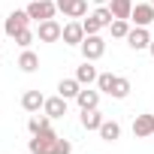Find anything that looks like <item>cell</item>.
<instances>
[{
    "mask_svg": "<svg viewBox=\"0 0 154 154\" xmlns=\"http://www.w3.org/2000/svg\"><path fill=\"white\" fill-rule=\"evenodd\" d=\"M82 57L85 60H100L103 54H106V39L100 36V33H91V36H85L82 39Z\"/></svg>",
    "mask_w": 154,
    "mask_h": 154,
    "instance_id": "7a4b0ae2",
    "label": "cell"
},
{
    "mask_svg": "<svg viewBox=\"0 0 154 154\" xmlns=\"http://www.w3.org/2000/svg\"><path fill=\"white\" fill-rule=\"evenodd\" d=\"M109 30H112V36L127 39V33H130V21H127V18H115V21L109 24Z\"/></svg>",
    "mask_w": 154,
    "mask_h": 154,
    "instance_id": "7402d4cb",
    "label": "cell"
},
{
    "mask_svg": "<svg viewBox=\"0 0 154 154\" xmlns=\"http://www.w3.org/2000/svg\"><path fill=\"white\" fill-rule=\"evenodd\" d=\"M112 85H115V75H112V72H100V75H97V91L112 94Z\"/></svg>",
    "mask_w": 154,
    "mask_h": 154,
    "instance_id": "d4e9b609",
    "label": "cell"
},
{
    "mask_svg": "<svg viewBox=\"0 0 154 154\" xmlns=\"http://www.w3.org/2000/svg\"><path fill=\"white\" fill-rule=\"evenodd\" d=\"M54 3L66 18H82L88 12V0H54Z\"/></svg>",
    "mask_w": 154,
    "mask_h": 154,
    "instance_id": "ba28073f",
    "label": "cell"
},
{
    "mask_svg": "<svg viewBox=\"0 0 154 154\" xmlns=\"http://www.w3.org/2000/svg\"><path fill=\"white\" fill-rule=\"evenodd\" d=\"M69 151H72L69 139H57V154H69Z\"/></svg>",
    "mask_w": 154,
    "mask_h": 154,
    "instance_id": "4316f807",
    "label": "cell"
},
{
    "mask_svg": "<svg viewBox=\"0 0 154 154\" xmlns=\"http://www.w3.org/2000/svg\"><path fill=\"white\" fill-rule=\"evenodd\" d=\"M85 36H88V33H85L82 21H79V18H72V21H66V24H63V36H60V39H63L66 45H82V39H85Z\"/></svg>",
    "mask_w": 154,
    "mask_h": 154,
    "instance_id": "52a82bcc",
    "label": "cell"
},
{
    "mask_svg": "<svg viewBox=\"0 0 154 154\" xmlns=\"http://www.w3.org/2000/svg\"><path fill=\"white\" fill-rule=\"evenodd\" d=\"M91 15H94V18H97V21H100L103 27H109V24L115 21V15H112V9H109V6H97V9L91 12Z\"/></svg>",
    "mask_w": 154,
    "mask_h": 154,
    "instance_id": "cb8c5ba5",
    "label": "cell"
},
{
    "mask_svg": "<svg viewBox=\"0 0 154 154\" xmlns=\"http://www.w3.org/2000/svg\"><path fill=\"white\" fill-rule=\"evenodd\" d=\"M57 133L48 127V130H42V133H36L30 142H27V151L30 154H57Z\"/></svg>",
    "mask_w": 154,
    "mask_h": 154,
    "instance_id": "6da1fadb",
    "label": "cell"
},
{
    "mask_svg": "<svg viewBox=\"0 0 154 154\" xmlns=\"http://www.w3.org/2000/svg\"><path fill=\"white\" fill-rule=\"evenodd\" d=\"M97 133H100L103 142H118V139H121V124H118V121H103V127H100Z\"/></svg>",
    "mask_w": 154,
    "mask_h": 154,
    "instance_id": "ac0fdd59",
    "label": "cell"
},
{
    "mask_svg": "<svg viewBox=\"0 0 154 154\" xmlns=\"http://www.w3.org/2000/svg\"><path fill=\"white\" fill-rule=\"evenodd\" d=\"M130 21H133V27H148L154 21V3H133Z\"/></svg>",
    "mask_w": 154,
    "mask_h": 154,
    "instance_id": "8992f818",
    "label": "cell"
},
{
    "mask_svg": "<svg viewBox=\"0 0 154 154\" xmlns=\"http://www.w3.org/2000/svg\"><path fill=\"white\" fill-rule=\"evenodd\" d=\"M79 91H82V82H79V79H60V82H57V94H60L63 100H75Z\"/></svg>",
    "mask_w": 154,
    "mask_h": 154,
    "instance_id": "5bb4252c",
    "label": "cell"
},
{
    "mask_svg": "<svg viewBox=\"0 0 154 154\" xmlns=\"http://www.w3.org/2000/svg\"><path fill=\"white\" fill-rule=\"evenodd\" d=\"M12 39H15V45H21V48H30V42L36 39V30H30V27H24V30H18V33H15Z\"/></svg>",
    "mask_w": 154,
    "mask_h": 154,
    "instance_id": "603a6c76",
    "label": "cell"
},
{
    "mask_svg": "<svg viewBox=\"0 0 154 154\" xmlns=\"http://www.w3.org/2000/svg\"><path fill=\"white\" fill-rule=\"evenodd\" d=\"M130 79H124V75H115V85H112V94L109 97H115V100H124L127 94H130Z\"/></svg>",
    "mask_w": 154,
    "mask_h": 154,
    "instance_id": "ffe728a7",
    "label": "cell"
},
{
    "mask_svg": "<svg viewBox=\"0 0 154 154\" xmlns=\"http://www.w3.org/2000/svg\"><path fill=\"white\" fill-rule=\"evenodd\" d=\"M127 45H130L133 51L148 48V45H151V33H148V27H130V33H127Z\"/></svg>",
    "mask_w": 154,
    "mask_h": 154,
    "instance_id": "9c48e42d",
    "label": "cell"
},
{
    "mask_svg": "<svg viewBox=\"0 0 154 154\" xmlns=\"http://www.w3.org/2000/svg\"><path fill=\"white\" fill-rule=\"evenodd\" d=\"M27 15H30V21H48L57 15V3L54 0H33L27 6Z\"/></svg>",
    "mask_w": 154,
    "mask_h": 154,
    "instance_id": "3957f363",
    "label": "cell"
},
{
    "mask_svg": "<svg viewBox=\"0 0 154 154\" xmlns=\"http://www.w3.org/2000/svg\"><path fill=\"white\" fill-rule=\"evenodd\" d=\"M27 130H30V136H36V133H42V130H48V115H30V121H27Z\"/></svg>",
    "mask_w": 154,
    "mask_h": 154,
    "instance_id": "44dd1931",
    "label": "cell"
},
{
    "mask_svg": "<svg viewBox=\"0 0 154 154\" xmlns=\"http://www.w3.org/2000/svg\"><path fill=\"white\" fill-rule=\"evenodd\" d=\"M103 121H106V118L100 115V109H85V112H82V127H85V130H100Z\"/></svg>",
    "mask_w": 154,
    "mask_h": 154,
    "instance_id": "e0dca14e",
    "label": "cell"
},
{
    "mask_svg": "<svg viewBox=\"0 0 154 154\" xmlns=\"http://www.w3.org/2000/svg\"><path fill=\"white\" fill-rule=\"evenodd\" d=\"M148 51H151V57H154V39H151V45H148Z\"/></svg>",
    "mask_w": 154,
    "mask_h": 154,
    "instance_id": "83f0119b",
    "label": "cell"
},
{
    "mask_svg": "<svg viewBox=\"0 0 154 154\" xmlns=\"http://www.w3.org/2000/svg\"><path fill=\"white\" fill-rule=\"evenodd\" d=\"M109 9L115 18H127L130 21V12H133V0H109Z\"/></svg>",
    "mask_w": 154,
    "mask_h": 154,
    "instance_id": "d6986e66",
    "label": "cell"
},
{
    "mask_svg": "<svg viewBox=\"0 0 154 154\" xmlns=\"http://www.w3.org/2000/svg\"><path fill=\"white\" fill-rule=\"evenodd\" d=\"M82 27H85V33H88V36H91V33H100V30H103V24H100V21H97L94 15H88V18L82 21Z\"/></svg>",
    "mask_w": 154,
    "mask_h": 154,
    "instance_id": "484cf974",
    "label": "cell"
},
{
    "mask_svg": "<svg viewBox=\"0 0 154 154\" xmlns=\"http://www.w3.org/2000/svg\"><path fill=\"white\" fill-rule=\"evenodd\" d=\"M97 75H100V72H97L94 60H85L79 69H75V79H79L82 85H94V82H97Z\"/></svg>",
    "mask_w": 154,
    "mask_h": 154,
    "instance_id": "9a60e30c",
    "label": "cell"
},
{
    "mask_svg": "<svg viewBox=\"0 0 154 154\" xmlns=\"http://www.w3.org/2000/svg\"><path fill=\"white\" fill-rule=\"evenodd\" d=\"M151 3H154V0H151Z\"/></svg>",
    "mask_w": 154,
    "mask_h": 154,
    "instance_id": "f1b7e54d",
    "label": "cell"
},
{
    "mask_svg": "<svg viewBox=\"0 0 154 154\" xmlns=\"http://www.w3.org/2000/svg\"><path fill=\"white\" fill-rule=\"evenodd\" d=\"M75 103H79V109H100V91H91V88H82L79 97H75Z\"/></svg>",
    "mask_w": 154,
    "mask_h": 154,
    "instance_id": "4fadbf2b",
    "label": "cell"
},
{
    "mask_svg": "<svg viewBox=\"0 0 154 154\" xmlns=\"http://www.w3.org/2000/svg\"><path fill=\"white\" fill-rule=\"evenodd\" d=\"M18 69H21V72H36V69H39V54L30 51V48H24L21 57H18Z\"/></svg>",
    "mask_w": 154,
    "mask_h": 154,
    "instance_id": "2e32d148",
    "label": "cell"
},
{
    "mask_svg": "<svg viewBox=\"0 0 154 154\" xmlns=\"http://www.w3.org/2000/svg\"><path fill=\"white\" fill-rule=\"evenodd\" d=\"M133 136H136V139L154 136V115H136V118H133Z\"/></svg>",
    "mask_w": 154,
    "mask_h": 154,
    "instance_id": "30bf717a",
    "label": "cell"
},
{
    "mask_svg": "<svg viewBox=\"0 0 154 154\" xmlns=\"http://www.w3.org/2000/svg\"><path fill=\"white\" fill-rule=\"evenodd\" d=\"M42 112H45L48 118H63V115H66V100H63L60 94H57V97H45Z\"/></svg>",
    "mask_w": 154,
    "mask_h": 154,
    "instance_id": "7c38bea8",
    "label": "cell"
},
{
    "mask_svg": "<svg viewBox=\"0 0 154 154\" xmlns=\"http://www.w3.org/2000/svg\"><path fill=\"white\" fill-rule=\"evenodd\" d=\"M60 36H63V27H60L54 18L39 21V27H36V39H39V42H57Z\"/></svg>",
    "mask_w": 154,
    "mask_h": 154,
    "instance_id": "5b68a950",
    "label": "cell"
},
{
    "mask_svg": "<svg viewBox=\"0 0 154 154\" xmlns=\"http://www.w3.org/2000/svg\"><path fill=\"white\" fill-rule=\"evenodd\" d=\"M42 106H45V97H42L39 91H24V94H21V109H24V112L36 115Z\"/></svg>",
    "mask_w": 154,
    "mask_h": 154,
    "instance_id": "8fae6325",
    "label": "cell"
},
{
    "mask_svg": "<svg viewBox=\"0 0 154 154\" xmlns=\"http://www.w3.org/2000/svg\"><path fill=\"white\" fill-rule=\"evenodd\" d=\"M24 27H30V15H27V9H12V12L6 15V21H3V30H6L9 36H15V33L24 30Z\"/></svg>",
    "mask_w": 154,
    "mask_h": 154,
    "instance_id": "277c9868",
    "label": "cell"
}]
</instances>
